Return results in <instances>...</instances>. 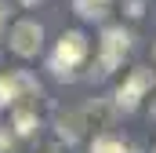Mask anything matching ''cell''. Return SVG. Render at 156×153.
I'll return each mask as SVG.
<instances>
[{"instance_id":"1","label":"cell","mask_w":156,"mask_h":153,"mask_svg":"<svg viewBox=\"0 0 156 153\" xmlns=\"http://www.w3.org/2000/svg\"><path fill=\"white\" fill-rule=\"evenodd\" d=\"M87 47H91V44H87V37H83L80 29L62 33V37H58V47H55V58H51L55 76H73V69L87 58Z\"/></svg>"},{"instance_id":"2","label":"cell","mask_w":156,"mask_h":153,"mask_svg":"<svg viewBox=\"0 0 156 153\" xmlns=\"http://www.w3.org/2000/svg\"><path fill=\"white\" fill-rule=\"evenodd\" d=\"M7 47H11L18 58H33V55H40V47H44V26L33 22V18L15 22L11 33H7Z\"/></svg>"},{"instance_id":"3","label":"cell","mask_w":156,"mask_h":153,"mask_svg":"<svg viewBox=\"0 0 156 153\" xmlns=\"http://www.w3.org/2000/svg\"><path fill=\"white\" fill-rule=\"evenodd\" d=\"M127 51H131V33L123 26H109L102 33V40H98V66H102V73H109L113 66H120Z\"/></svg>"},{"instance_id":"4","label":"cell","mask_w":156,"mask_h":153,"mask_svg":"<svg viewBox=\"0 0 156 153\" xmlns=\"http://www.w3.org/2000/svg\"><path fill=\"white\" fill-rule=\"evenodd\" d=\"M153 84H156V73L149 66H138V69L116 88V106L120 110H138V102L145 99V91H149Z\"/></svg>"},{"instance_id":"5","label":"cell","mask_w":156,"mask_h":153,"mask_svg":"<svg viewBox=\"0 0 156 153\" xmlns=\"http://www.w3.org/2000/svg\"><path fill=\"white\" fill-rule=\"evenodd\" d=\"M55 128H58V139L76 142L80 135H83V128H87V120H83V113H80V110H69V113H58Z\"/></svg>"},{"instance_id":"6","label":"cell","mask_w":156,"mask_h":153,"mask_svg":"<svg viewBox=\"0 0 156 153\" xmlns=\"http://www.w3.org/2000/svg\"><path fill=\"white\" fill-rule=\"evenodd\" d=\"M11 128H15V135H33L40 128V120L33 110H15V120H11Z\"/></svg>"},{"instance_id":"7","label":"cell","mask_w":156,"mask_h":153,"mask_svg":"<svg viewBox=\"0 0 156 153\" xmlns=\"http://www.w3.org/2000/svg\"><path fill=\"white\" fill-rule=\"evenodd\" d=\"M18 99H22V91H18V76H15V73L0 76V106H15Z\"/></svg>"},{"instance_id":"8","label":"cell","mask_w":156,"mask_h":153,"mask_svg":"<svg viewBox=\"0 0 156 153\" xmlns=\"http://www.w3.org/2000/svg\"><path fill=\"white\" fill-rule=\"evenodd\" d=\"M91 153H131L120 139H113V135H98L94 142H91Z\"/></svg>"},{"instance_id":"9","label":"cell","mask_w":156,"mask_h":153,"mask_svg":"<svg viewBox=\"0 0 156 153\" xmlns=\"http://www.w3.org/2000/svg\"><path fill=\"white\" fill-rule=\"evenodd\" d=\"M73 7H76L80 18H102V15H105V7L94 4V0H73Z\"/></svg>"},{"instance_id":"10","label":"cell","mask_w":156,"mask_h":153,"mask_svg":"<svg viewBox=\"0 0 156 153\" xmlns=\"http://www.w3.org/2000/svg\"><path fill=\"white\" fill-rule=\"evenodd\" d=\"M7 150H11V131L0 128V153H7Z\"/></svg>"},{"instance_id":"11","label":"cell","mask_w":156,"mask_h":153,"mask_svg":"<svg viewBox=\"0 0 156 153\" xmlns=\"http://www.w3.org/2000/svg\"><path fill=\"white\" fill-rule=\"evenodd\" d=\"M127 15L138 18V15H142V0H127Z\"/></svg>"},{"instance_id":"12","label":"cell","mask_w":156,"mask_h":153,"mask_svg":"<svg viewBox=\"0 0 156 153\" xmlns=\"http://www.w3.org/2000/svg\"><path fill=\"white\" fill-rule=\"evenodd\" d=\"M4 22H7V0H0V29H4Z\"/></svg>"},{"instance_id":"13","label":"cell","mask_w":156,"mask_h":153,"mask_svg":"<svg viewBox=\"0 0 156 153\" xmlns=\"http://www.w3.org/2000/svg\"><path fill=\"white\" fill-rule=\"evenodd\" d=\"M37 153H58V146H55V142H47V146H40Z\"/></svg>"},{"instance_id":"14","label":"cell","mask_w":156,"mask_h":153,"mask_svg":"<svg viewBox=\"0 0 156 153\" xmlns=\"http://www.w3.org/2000/svg\"><path fill=\"white\" fill-rule=\"evenodd\" d=\"M18 4H26V7H33V4H40V0H18Z\"/></svg>"},{"instance_id":"15","label":"cell","mask_w":156,"mask_h":153,"mask_svg":"<svg viewBox=\"0 0 156 153\" xmlns=\"http://www.w3.org/2000/svg\"><path fill=\"white\" fill-rule=\"evenodd\" d=\"M94 4H102V7H109V0H94Z\"/></svg>"},{"instance_id":"16","label":"cell","mask_w":156,"mask_h":153,"mask_svg":"<svg viewBox=\"0 0 156 153\" xmlns=\"http://www.w3.org/2000/svg\"><path fill=\"white\" fill-rule=\"evenodd\" d=\"M153 153H156V150H153Z\"/></svg>"}]
</instances>
